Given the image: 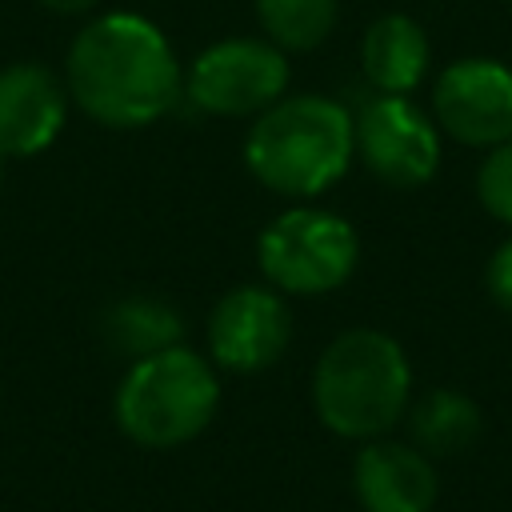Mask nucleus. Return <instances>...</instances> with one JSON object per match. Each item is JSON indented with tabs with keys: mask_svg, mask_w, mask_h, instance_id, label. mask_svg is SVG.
<instances>
[{
	"mask_svg": "<svg viewBox=\"0 0 512 512\" xmlns=\"http://www.w3.org/2000/svg\"><path fill=\"white\" fill-rule=\"evenodd\" d=\"M64 76L80 112L108 128H144L160 120L184 88L168 36L140 12H104L88 20L68 48Z\"/></svg>",
	"mask_w": 512,
	"mask_h": 512,
	"instance_id": "nucleus-1",
	"label": "nucleus"
},
{
	"mask_svg": "<svg viewBox=\"0 0 512 512\" xmlns=\"http://www.w3.org/2000/svg\"><path fill=\"white\" fill-rule=\"evenodd\" d=\"M356 152V124L344 104L328 96H280L264 112H256L244 164L248 172L280 192V196H320L328 192L352 164Z\"/></svg>",
	"mask_w": 512,
	"mask_h": 512,
	"instance_id": "nucleus-2",
	"label": "nucleus"
},
{
	"mask_svg": "<svg viewBox=\"0 0 512 512\" xmlns=\"http://www.w3.org/2000/svg\"><path fill=\"white\" fill-rule=\"evenodd\" d=\"M412 368L404 348L380 328L340 332L316 360L312 404L328 432L344 440L384 436L408 408Z\"/></svg>",
	"mask_w": 512,
	"mask_h": 512,
	"instance_id": "nucleus-3",
	"label": "nucleus"
},
{
	"mask_svg": "<svg viewBox=\"0 0 512 512\" xmlns=\"http://www.w3.org/2000/svg\"><path fill=\"white\" fill-rule=\"evenodd\" d=\"M216 408L220 376L184 344L132 360L112 400L120 432L144 448H176L196 440L212 424Z\"/></svg>",
	"mask_w": 512,
	"mask_h": 512,
	"instance_id": "nucleus-4",
	"label": "nucleus"
},
{
	"mask_svg": "<svg viewBox=\"0 0 512 512\" xmlns=\"http://www.w3.org/2000/svg\"><path fill=\"white\" fill-rule=\"evenodd\" d=\"M360 260L356 228L324 208H288L256 240V264L276 292L320 296L340 288Z\"/></svg>",
	"mask_w": 512,
	"mask_h": 512,
	"instance_id": "nucleus-5",
	"label": "nucleus"
},
{
	"mask_svg": "<svg viewBox=\"0 0 512 512\" xmlns=\"http://www.w3.org/2000/svg\"><path fill=\"white\" fill-rule=\"evenodd\" d=\"M288 88V52L272 40L228 36L208 44L188 76V100L208 116H256L276 104Z\"/></svg>",
	"mask_w": 512,
	"mask_h": 512,
	"instance_id": "nucleus-6",
	"label": "nucleus"
},
{
	"mask_svg": "<svg viewBox=\"0 0 512 512\" xmlns=\"http://www.w3.org/2000/svg\"><path fill=\"white\" fill-rule=\"evenodd\" d=\"M356 152L368 172L392 188H420L440 168V132L436 124L408 100L380 92L360 108Z\"/></svg>",
	"mask_w": 512,
	"mask_h": 512,
	"instance_id": "nucleus-7",
	"label": "nucleus"
},
{
	"mask_svg": "<svg viewBox=\"0 0 512 512\" xmlns=\"http://www.w3.org/2000/svg\"><path fill=\"white\" fill-rule=\"evenodd\" d=\"M292 340V312L276 288L240 284L224 292L208 316V352L224 372H264Z\"/></svg>",
	"mask_w": 512,
	"mask_h": 512,
	"instance_id": "nucleus-8",
	"label": "nucleus"
},
{
	"mask_svg": "<svg viewBox=\"0 0 512 512\" xmlns=\"http://www.w3.org/2000/svg\"><path fill=\"white\" fill-rule=\"evenodd\" d=\"M436 124L472 148H492L512 136V68L488 56L448 64L432 88Z\"/></svg>",
	"mask_w": 512,
	"mask_h": 512,
	"instance_id": "nucleus-9",
	"label": "nucleus"
},
{
	"mask_svg": "<svg viewBox=\"0 0 512 512\" xmlns=\"http://www.w3.org/2000/svg\"><path fill=\"white\" fill-rule=\"evenodd\" d=\"M352 492L364 512H432L440 480L428 452L376 436L352 464Z\"/></svg>",
	"mask_w": 512,
	"mask_h": 512,
	"instance_id": "nucleus-10",
	"label": "nucleus"
},
{
	"mask_svg": "<svg viewBox=\"0 0 512 512\" xmlns=\"http://www.w3.org/2000/svg\"><path fill=\"white\" fill-rule=\"evenodd\" d=\"M68 96L44 64L0 72V156H36L64 132Z\"/></svg>",
	"mask_w": 512,
	"mask_h": 512,
	"instance_id": "nucleus-11",
	"label": "nucleus"
},
{
	"mask_svg": "<svg viewBox=\"0 0 512 512\" xmlns=\"http://www.w3.org/2000/svg\"><path fill=\"white\" fill-rule=\"evenodd\" d=\"M428 56H432V48H428L424 28L404 12H388V16L372 20L360 40V68H364L368 84L380 92H392V96H408L424 80Z\"/></svg>",
	"mask_w": 512,
	"mask_h": 512,
	"instance_id": "nucleus-12",
	"label": "nucleus"
},
{
	"mask_svg": "<svg viewBox=\"0 0 512 512\" xmlns=\"http://www.w3.org/2000/svg\"><path fill=\"white\" fill-rule=\"evenodd\" d=\"M408 428H412V440H416L420 452L452 456V452H464V448H472L480 440L484 416H480V408H476V400L468 392L432 388L412 404Z\"/></svg>",
	"mask_w": 512,
	"mask_h": 512,
	"instance_id": "nucleus-13",
	"label": "nucleus"
},
{
	"mask_svg": "<svg viewBox=\"0 0 512 512\" xmlns=\"http://www.w3.org/2000/svg\"><path fill=\"white\" fill-rule=\"evenodd\" d=\"M104 336H108V344L120 356L140 360L148 352H160V348L180 344L184 324L172 312V304L152 300V296H128V300H116L104 312Z\"/></svg>",
	"mask_w": 512,
	"mask_h": 512,
	"instance_id": "nucleus-14",
	"label": "nucleus"
},
{
	"mask_svg": "<svg viewBox=\"0 0 512 512\" xmlns=\"http://www.w3.org/2000/svg\"><path fill=\"white\" fill-rule=\"evenodd\" d=\"M340 0H256L268 40L284 52H312L336 28Z\"/></svg>",
	"mask_w": 512,
	"mask_h": 512,
	"instance_id": "nucleus-15",
	"label": "nucleus"
},
{
	"mask_svg": "<svg viewBox=\"0 0 512 512\" xmlns=\"http://www.w3.org/2000/svg\"><path fill=\"white\" fill-rule=\"evenodd\" d=\"M476 196L488 216L512 224V136L504 144H492L480 172H476Z\"/></svg>",
	"mask_w": 512,
	"mask_h": 512,
	"instance_id": "nucleus-16",
	"label": "nucleus"
},
{
	"mask_svg": "<svg viewBox=\"0 0 512 512\" xmlns=\"http://www.w3.org/2000/svg\"><path fill=\"white\" fill-rule=\"evenodd\" d=\"M484 284H488V296H492L504 312H512V236L488 256Z\"/></svg>",
	"mask_w": 512,
	"mask_h": 512,
	"instance_id": "nucleus-17",
	"label": "nucleus"
},
{
	"mask_svg": "<svg viewBox=\"0 0 512 512\" xmlns=\"http://www.w3.org/2000/svg\"><path fill=\"white\" fill-rule=\"evenodd\" d=\"M44 8H52V12H88L96 0H40Z\"/></svg>",
	"mask_w": 512,
	"mask_h": 512,
	"instance_id": "nucleus-18",
	"label": "nucleus"
},
{
	"mask_svg": "<svg viewBox=\"0 0 512 512\" xmlns=\"http://www.w3.org/2000/svg\"><path fill=\"white\" fill-rule=\"evenodd\" d=\"M0 176H4V156H0Z\"/></svg>",
	"mask_w": 512,
	"mask_h": 512,
	"instance_id": "nucleus-19",
	"label": "nucleus"
}]
</instances>
